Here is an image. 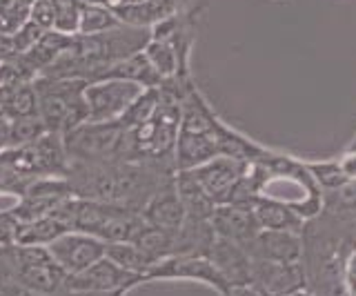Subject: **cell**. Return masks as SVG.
Masks as SVG:
<instances>
[{
  "instance_id": "8",
  "label": "cell",
  "mask_w": 356,
  "mask_h": 296,
  "mask_svg": "<svg viewBox=\"0 0 356 296\" xmlns=\"http://www.w3.org/2000/svg\"><path fill=\"white\" fill-rule=\"evenodd\" d=\"M252 288L272 296H289L305 288V270L300 263L252 261Z\"/></svg>"
},
{
  "instance_id": "17",
  "label": "cell",
  "mask_w": 356,
  "mask_h": 296,
  "mask_svg": "<svg viewBox=\"0 0 356 296\" xmlns=\"http://www.w3.org/2000/svg\"><path fill=\"white\" fill-rule=\"evenodd\" d=\"M122 25L118 16L114 14V9L107 5H83L81 9V27L78 34L81 36H96L105 34V31L114 29Z\"/></svg>"
},
{
  "instance_id": "21",
  "label": "cell",
  "mask_w": 356,
  "mask_h": 296,
  "mask_svg": "<svg viewBox=\"0 0 356 296\" xmlns=\"http://www.w3.org/2000/svg\"><path fill=\"white\" fill-rule=\"evenodd\" d=\"M312 170H314L312 174H314V176L321 181L323 188H327V190L337 192V190L345 188V185L350 183V179L343 174L341 165H334V163H323V165H314Z\"/></svg>"
},
{
  "instance_id": "25",
  "label": "cell",
  "mask_w": 356,
  "mask_h": 296,
  "mask_svg": "<svg viewBox=\"0 0 356 296\" xmlns=\"http://www.w3.org/2000/svg\"><path fill=\"white\" fill-rule=\"evenodd\" d=\"M348 285H350V292H352V296H356V252L352 254V258H350V263H348Z\"/></svg>"
},
{
  "instance_id": "27",
  "label": "cell",
  "mask_w": 356,
  "mask_h": 296,
  "mask_svg": "<svg viewBox=\"0 0 356 296\" xmlns=\"http://www.w3.org/2000/svg\"><path fill=\"white\" fill-rule=\"evenodd\" d=\"M20 3L25 5V7H29V9H31V5H33V3H38V0H20Z\"/></svg>"
},
{
  "instance_id": "11",
  "label": "cell",
  "mask_w": 356,
  "mask_h": 296,
  "mask_svg": "<svg viewBox=\"0 0 356 296\" xmlns=\"http://www.w3.org/2000/svg\"><path fill=\"white\" fill-rule=\"evenodd\" d=\"M207 258L218 270L220 277L225 279L229 288L252 285V258L243 245L216 236L207 252Z\"/></svg>"
},
{
  "instance_id": "14",
  "label": "cell",
  "mask_w": 356,
  "mask_h": 296,
  "mask_svg": "<svg viewBox=\"0 0 356 296\" xmlns=\"http://www.w3.org/2000/svg\"><path fill=\"white\" fill-rule=\"evenodd\" d=\"M256 221H259L261 229H272V232H292V234H303L305 229V218L298 216L292 207L283 203L265 201V199H254L252 203Z\"/></svg>"
},
{
  "instance_id": "5",
  "label": "cell",
  "mask_w": 356,
  "mask_h": 296,
  "mask_svg": "<svg viewBox=\"0 0 356 296\" xmlns=\"http://www.w3.org/2000/svg\"><path fill=\"white\" fill-rule=\"evenodd\" d=\"M192 174L196 185L203 190L214 205H225L241 179L250 172V163L229 156H216L194 170H183Z\"/></svg>"
},
{
  "instance_id": "6",
  "label": "cell",
  "mask_w": 356,
  "mask_h": 296,
  "mask_svg": "<svg viewBox=\"0 0 356 296\" xmlns=\"http://www.w3.org/2000/svg\"><path fill=\"white\" fill-rule=\"evenodd\" d=\"M107 243L85 232H67L47 245V252L65 274H81L105 258Z\"/></svg>"
},
{
  "instance_id": "26",
  "label": "cell",
  "mask_w": 356,
  "mask_h": 296,
  "mask_svg": "<svg viewBox=\"0 0 356 296\" xmlns=\"http://www.w3.org/2000/svg\"><path fill=\"white\" fill-rule=\"evenodd\" d=\"M289 296H318V294H312V292H305V290H298V292L289 294Z\"/></svg>"
},
{
  "instance_id": "4",
  "label": "cell",
  "mask_w": 356,
  "mask_h": 296,
  "mask_svg": "<svg viewBox=\"0 0 356 296\" xmlns=\"http://www.w3.org/2000/svg\"><path fill=\"white\" fill-rule=\"evenodd\" d=\"M147 279L143 274H134L118 268L114 261L107 256L96 261L92 268H87L81 274H67L65 283V296H78V294H114V292H127L134 285L145 283Z\"/></svg>"
},
{
  "instance_id": "24",
  "label": "cell",
  "mask_w": 356,
  "mask_h": 296,
  "mask_svg": "<svg viewBox=\"0 0 356 296\" xmlns=\"http://www.w3.org/2000/svg\"><path fill=\"white\" fill-rule=\"evenodd\" d=\"M18 240V221L11 214H0V247H11Z\"/></svg>"
},
{
  "instance_id": "22",
  "label": "cell",
  "mask_w": 356,
  "mask_h": 296,
  "mask_svg": "<svg viewBox=\"0 0 356 296\" xmlns=\"http://www.w3.org/2000/svg\"><path fill=\"white\" fill-rule=\"evenodd\" d=\"M42 34H44L42 27H38L33 20H27V23L22 25L14 36H11V42H14V49H16L18 56L20 54H27L42 38Z\"/></svg>"
},
{
  "instance_id": "12",
  "label": "cell",
  "mask_w": 356,
  "mask_h": 296,
  "mask_svg": "<svg viewBox=\"0 0 356 296\" xmlns=\"http://www.w3.org/2000/svg\"><path fill=\"white\" fill-rule=\"evenodd\" d=\"M143 218H145V223L167 229V232H178V229L185 225L187 212H185L181 196H178L174 179L167 181L147 201V205L143 207Z\"/></svg>"
},
{
  "instance_id": "1",
  "label": "cell",
  "mask_w": 356,
  "mask_h": 296,
  "mask_svg": "<svg viewBox=\"0 0 356 296\" xmlns=\"http://www.w3.org/2000/svg\"><path fill=\"white\" fill-rule=\"evenodd\" d=\"M31 83L38 94V116L47 131L65 136L67 131L87 123V107L83 98L87 81L38 76Z\"/></svg>"
},
{
  "instance_id": "18",
  "label": "cell",
  "mask_w": 356,
  "mask_h": 296,
  "mask_svg": "<svg viewBox=\"0 0 356 296\" xmlns=\"http://www.w3.org/2000/svg\"><path fill=\"white\" fill-rule=\"evenodd\" d=\"M105 256L114 261L118 268L134 274H143L145 279H147V272L154 268V263L134 243H107Z\"/></svg>"
},
{
  "instance_id": "7",
  "label": "cell",
  "mask_w": 356,
  "mask_h": 296,
  "mask_svg": "<svg viewBox=\"0 0 356 296\" xmlns=\"http://www.w3.org/2000/svg\"><path fill=\"white\" fill-rule=\"evenodd\" d=\"M154 279H192L211 285L220 294H225L229 290V285L218 274V270L211 265V261L207 256H192V254L170 256L147 272V281Z\"/></svg>"
},
{
  "instance_id": "9",
  "label": "cell",
  "mask_w": 356,
  "mask_h": 296,
  "mask_svg": "<svg viewBox=\"0 0 356 296\" xmlns=\"http://www.w3.org/2000/svg\"><path fill=\"white\" fill-rule=\"evenodd\" d=\"M303 234L272 232V229H261L245 245V252H248L252 261L267 263H300L303 261Z\"/></svg>"
},
{
  "instance_id": "15",
  "label": "cell",
  "mask_w": 356,
  "mask_h": 296,
  "mask_svg": "<svg viewBox=\"0 0 356 296\" xmlns=\"http://www.w3.org/2000/svg\"><path fill=\"white\" fill-rule=\"evenodd\" d=\"M67 232H72V229L67 227L58 216L47 214L42 218H36V221L18 223L16 245H42V247H47L51 240H56Z\"/></svg>"
},
{
  "instance_id": "20",
  "label": "cell",
  "mask_w": 356,
  "mask_h": 296,
  "mask_svg": "<svg viewBox=\"0 0 356 296\" xmlns=\"http://www.w3.org/2000/svg\"><path fill=\"white\" fill-rule=\"evenodd\" d=\"M42 134H47V129H44L38 114L11 120V147L27 145V142L40 138Z\"/></svg>"
},
{
  "instance_id": "23",
  "label": "cell",
  "mask_w": 356,
  "mask_h": 296,
  "mask_svg": "<svg viewBox=\"0 0 356 296\" xmlns=\"http://www.w3.org/2000/svg\"><path fill=\"white\" fill-rule=\"evenodd\" d=\"M29 20H33L44 31H51L56 20V3L54 0H38V3H33L29 9Z\"/></svg>"
},
{
  "instance_id": "10",
  "label": "cell",
  "mask_w": 356,
  "mask_h": 296,
  "mask_svg": "<svg viewBox=\"0 0 356 296\" xmlns=\"http://www.w3.org/2000/svg\"><path fill=\"white\" fill-rule=\"evenodd\" d=\"M209 225L218 238L232 240V243H238L243 247L261 232L252 205H216L214 214L209 218Z\"/></svg>"
},
{
  "instance_id": "28",
  "label": "cell",
  "mask_w": 356,
  "mask_h": 296,
  "mask_svg": "<svg viewBox=\"0 0 356 296\" xmlns=\"http://www.w3.org/2000/svg\"><path fill=\"white\" fill-rule=\"evenodd\" d=\"M259 294H261V296H272V294H263V292H259Z\"/></svg>"
},
{
  "instance_id": "19",
  "label": "cell",
  "mask_w": 356,
  "mask_h": 296,
  "mask_svg": "<svg viewBox=\"0 0 356 296\" xmlns=\"http://www.w3.org/2000/svg\"><path fill=\"white\" fill-rule=\"evenodd\" d=\"M161 101V87L159 90H145L136 101H134L127 112L118 118V123L125 127L127 131H134L136 127L145 125L152 118V114L156 112V105Z\"/></svg>"
},
{
  "instance_id": "2",
  "label": "cell",
  "mask_w": 356,
  "mask_h": 296,
  "mask_svg": "<svg viewBox=\"0 0 356 296\" xmlns=\"http://www.w3.org/2000/svg\"><path fill=\"white\" fill-rule=\"evenodd\" d=\"M11 277L18 288L33 296H65L67 274L42 245L5 247Z\"/></svg>"
},
{
  "instance_id": "16",
  "label": "cell",
  "mask_w": 356,
  "mask_h": 296,
  "mask_svg": "<svg viewBox=\"0 0 356 296\" xmlns=\"http://www.w3.org/2000/svg\"><path fill=\"white\" fill-rule=\"evenodd\" d=\"M147 60L154 65V69L161 74L163 81H170L174 76H178V51L174 47V42L167 38H152L147 42V47L143 49Z\"/></svg>"
},
{
  "instance_id": "13",
  "label": "cell",
  "mask_w": 356,
  "mask_h": 296,
  "mask_svg": "<svg viewBox=\"0 0 356 296\" xmlns=\"http://www.w3.org/2000/svg\"><path fill=\"white\" fill-rule=\"evenodd\" d=\"M105 79L136 83L143 87V90H159V87L165 85L161 74L154 69V65L147 60V56H145V51H138L125 60H118L114 65H109L107 69H103L98 74L96 81H105Z\"/></svg>"
},
{
  "instance_id": "3",
  "label": "cell",
  "mask_w": 356,
  "mask_h": 296,
  "mask_svg": "<svg viewBox=\"0 0 356 296\" xmlns=\"http://www.w3.org/2000/svg\"><path fill=\"white\" fill-rule=\"evenodd\" d=\"M145 90L136 83L127 81H92L85 85V107L87 123H111L127 112V107L136 101Z\"/></svg>"
}]
</instances>
